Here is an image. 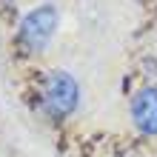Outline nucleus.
<instances>
[{
  "instance_id": "1",
  "label": "nucleus",
  "mask_w": 157,
  "mask_h": 157,
  "mask_svg": "<svg viewBox=\"0 0 157 157\" xmlns=\"http://www.w3.org/2000/svg\"><path fill=\"white\" fill-rule=\"evenodd\" d=\"M37 103H40V112L49 120H66L69 114H75V109L80 103L77 80L60 69L46 71V77L37 86Z\"/></svg>"
},
{
  "instance_id": "2",
  "label": "nucleus",
  "mask_w": 157,
  "mask_h": 157,
  "mask_svg": "<svg viewBox=\"0 0 157 157\" xmlns=\"http://www.w3.org/2000/svg\"><path fill=\"white\" fill-rule=\"evenodd\" d=\"M57 26H60V12L54 3H43L37 9H32L17 26V46L26 54H40L54 40Z\"/></svg>"
},
{
  "instance_id": "3",
  "label": "nucleus",
  "mask_w": 157,
  "mask_h": 157,
  "mask_svg": "<svg viewBox=\"0 0 157 157\" xmlns=\"http://www.w3.org/2000/svg\"><path fill=\"white\" fill-rule=\"evenodd\" d=\"M128 117L143 137H157V86H143L134 91L128 103Z\"/></svg>"
},
{
  "instance_id": "4",
  "label": "nucleus",
  "mask_w": 157,
  "mask_h": 157,
  "mask_svg": "<svg viewBox=\"0 0 157 157\" xmlns=\"http://www.w3.org/2000/svg\"><path fill=\"white\" fill-rule=\"evenodd\" d=\"M9 3H12V0H0V9H3V6H9Z\"/></svg>"
}]
</instances>
